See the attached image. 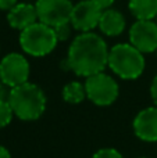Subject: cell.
I'll return each mask as SVG.
<instances>
[{
    "label": "cell",
    "instance_id": "6da1fadb",
    "mask_svg": "<svg viewBox=\"0 0 157 158\" xmlns=\"http://www.w3.org/2000/svg\"><path fill=\"white\" fill-rule=\"evenodd\" d=\"M107 43L95 32H82L72 40L67 53L66 65L78 77H92L108 67Z\"/></svg>",
    "mask_w": 157,
    "mask_h": 158
},
{
    "label": "cell",
    "instance_id": "7a4b0ae2",
    "mask_svg": "<svg viewBox=\"0 0 157 158\" xmlns=\"http://www.w3.org/2000/svg\"><path fill=\"white\" fill-rule=\"evenodd\" d=\"M14 117L21 121H36L46 111L47 98L45 92L35 83L27 82L10 89L7 98Z\"/></svg>",
    "mask_w": 157,
    "mask_h": 158
},
{
    "label": "cell",
    "instance_id": "3957f363",
    "mask_svg": "<svg viewBox=\"0 0 157 158\" xmlns=\"http://www.w3.org/2000/svg\"><path fill=\"white\" fill-rule=\"evenodd\" d=\"M146 60L131 43H118L113 46L108 53V68L121 79L134 81L143 74Z\"/></svg>",
    "mask_w": 157,
    "mask_h": 158
},
{
    "label": "cell",
    "instance_id": "277c9868",
    "mask_svg": "<svg viewBox=\"0 0 157 158\" xmlns=\"http://www.w3.org/2000/svg\"><path fill=\"white\" fill-rule=\"evenodd\" d=\"M58 40L52 27L35 22L19 33V46L25 54L32 57H45L56 49Z\"/></svg>",
    "mask_w": 157,
    "mask_h": 158
},
{
    "label": "cell",
    "instance_id": "5b68a950",
    "mask_svg": "<svg viewBox=\"0 0 157 158\" xmlns=\"http://www.w3.org/2000/svg\"><path fill=\"white\" fill-rule=\"evenodd\" d=\"M83 85L86 90V98H89L95 106L108 107L118 98V83L113 77L104 72L88 77Z\"/></svg>",
    "mask_w": 157,
    "mask_h": 158
},
{
    "label": "cell",
    "instance_id": "8992f818",
    "mask_svg": "<svg viewBox=\"0 0 157 158\" xmlns=\"http://www.w3.org/2000/svg\"><path fill=\"white\" fill-rule=\"evenodd\" d=\"M29 72V63L19 53H8L0 61V81L10 89L27 83Z\"/></svg>",
    "mask_w": 157,
    "mask_h": 158
},
{
    "label": "cell",
    "instance_id": "52a82bcc",
    "mask_svg": "<svg viewBox=\"0 0 157 158\" xmlns=\"http://www.w3.org/2000/svg\"><path fill=\"white\" fill-rule=\"evenodd\" d=\"M35 7L39 22L56 28L70 22L74 4L71 0H36Z\"/></svg>",
    "mask_w": 157,
    "mask_h": 158
},
{
    "label": "cell",
    "instance_id": "ba28073f",
    "mask_svg": "<svg viewBox=\"0 0 157 158\" xmlns=\"http://www.w3.org/2000/svg\"><path fill=\"white\" fill-rule=\"evenodd\" d=\"M103 10H100L92 0H81L74 6L71 14L72 28L75 31L82 32H92L96 27H99V21L102 17Z\"/></svg>",
    "mask_w": 157,
    "mask_h": 158
},
{
    "label": "cell",
    "instance_id": "9c48e42d",
    "mask_svg": "<svg viewBox=\"0 0 157 158\" xmlns=\"http://www.w3.org/2000/svg\"><path fill=\"white\" fill-rule=\"evenodd\" d=\"M129 43L143 54L157 50V22L136 21L129 29Z\"/></svg>",
    "mask_w": 157,
    "mask_h": 158
},
{
    "label": "cell",
    "instance_id": "30bf717a",
    "mask_svg": "<svg viewBox=\"0 0 157 158\" xmlns=\"http://www.w3.org/2000/svg\"><path fill=\"white\" fill-rule=\"evenodd\" d=\"M134 133L139 140L146 143L157 142V106L141 110L134 118Z\"/></svg>",
    "mask_w": 157,
    "mask_h": 158
},
{
    "label": "cell",
    "instance_id": "8fae6325",
    "mask_svg": "<svg viewBox=\"0 0 157 158\" xmlns=\"http://www.w3.org/2000/svg\"><path fill=\"white\" fill-rule=\"evenodd\" d=\"M38 13L35 4L18 3L14 8L7 13V22L11 28L17 31H24L28 27L38 22Z\"/></svg>",
    "mask_w": 157,
    "mask_h": 158
},
{
    "label": "cell",
    "instance_id": "7c38bea8",
    "mask_svg": "<svg viewBox=\"0 0 157 158\" xmlns=\"http://www.w3.org/2000/svg\"><path fill=\"white\" fill-rule=\"evenodd\" d=\"M125 25H127L125 17L118 10L107 8V10H103L97 28L103 35L114 38V36H118L124 32Z\"/></svg>",
    "mask_w": 157,
    "mask_h": 158
},
{
    "label": "cell",
    "instance_id": "4fadbf2b",
    "mask_svg": "<svg viewBox=\"0 0 157 158\" xmlns=\"http://www.w3.org/2000/svg\"><path fill=\"white\" fill-rule=\"evenodd\" d=\"M128 8L136 21H152L157 18V0H129Z\"/></svg>",
    "mask_w": 157,
    "mask_h": 158
},
{
    "label": "cell",
    "instance_id": "5bb4252c",
    "mask_svg": "<svg viewBox=\"0 0 157 158\" xmlns=\"http://www.w3.org/2000/svg\"><path fill=\"white\" fill-rule=\"evenodd\" d=\"M63 100L68 104H79L86 98L85 85L78 81H72L63 87Z\"/></svg>",
    "mask_w": 157,
    "mask_h": 158
},
{
    "label": "cell",
    "instance_id": "9a60e30c",
    "mask_svg": "<svg viewBox=\"0 0 157 158\" xmlns=\"http://www.w3.org/2000/svg\"><path fill=\"white\" fill-rule=\"evenodd\" d=\"M13 117H14V112L11 110L8 101L0 100V129L10 125V122L13 121Z\"/></svg>",
    "mask_w": 157,
    "mask_h": 158
},
{
    "label": "cell",
    "instance_id": "2e32d148",
    "mask_svg": "<svg viewBox=\"0 0 157 158\" xmlns=\"http://www.w3.org/2000/svg\"><path fill=\"white\" fill-rule=\"evenodd\" d=\"M53 29H54V33H56V36H57V40L64 42L71 36V31L74 29V28H72L71 22H67V24H61V25H58V27L53 28Z\"/></svg>",
    "mask_w": 157,
    "mask_h": 158
},
{
    "label": "cell",
    "instance_id": "e0dca14e",
    "mask_svg": "<svg viewBox=\"0 0 157 158\" xmlns=\"http://www.w3.org/2000/svg\"><path fill=\"white\" fill-rule=\"evenodd\" d=\"M92 158H124L121 153H120L117 148L113 147H104V148H100L97 150L96 153L93 154Z\"/></svg>",
    "mask_w": 157,
    "mask_h": 158
},
{
    "label": "cell",
    "instance_id": "ac0fdd59",
    "mask_svg": "<svg viewBox=\"0 0 157 158\" xmlns=\"http://www.w3.org/2000/svg\"><path fill=\"white\" fill-rule=\"evenodd\" d=\"M18 4V0H0V10L2 11H10Z\"/></svg>",
    "mask_w": 157,
    "mask_h": 158
},
{
    "label": "cell",
    "instance_id": "d6986e66",
    "mask_svg": "<svg viewBox=\"0 0 157 158\" xmlns=\"http://www.w3.org/2000/svg\"><path fill=\"white\" fill-rule=\"evenodd\" d=\"M92 2H93L100 10H107V8H111V6H113V3L116 2V0H92Z\"/></svg>",
    "mask_w": 157,
    "mask_h": 158
},
{
    "label": "cell",
    "instance_id": "ffe728a7",
    "mask_svg": "<svg viewBox=\"0 0 157 158\" xmlns=\"http://www.w3.org/2000/svg\"><path fill=\"white\" fill-rule=\"evenodd\" d=\"M150 96H152V100L155 103V106H157V74L153 78L152 85H150Z\"/></svg>",
    "mask_w": 157,
    "mask_h": 158
},
{
    "label": "cell",
    "instance_id": "44dd1931",
    "mask_svg": "<svg viewBox=\"0 0 157 158\" xmlns=\"http://www.w3.org/2000/svg\"><path fill=\"white\" fill-rule=\"evenodd\" d=\"M10 90H7V86L0 81V100H7Z\"/></svg>",
    "mask_w": 157,
    "mask_h": 158
},
{
    "label": "cell",
    "instance_id": "7402d4cb",
    "mask_svg": "<svg viewBox=\"0 0 157 158\" xmlns=\"http://www.w3.org/2000/svg\"><path fill=\"white\" fill-rule=\"evenodd\" d=\"M0 158H11V154L7 147L0 144Z\"/></svg>",
    "mask_w": 157,
    "mask_h": 158
},
{
    "label": "cell",
    "instance_id": "603a6c76",
    "mask_svg": "<svg viewBox=\"0 0 157 158\" xmlns=\"http://www.w3.org/2000/svg\"><path fill=\"white\" fill-rule=\"evenodd\" d=\"M139 158H147V157H139Z\"/></svg>",
    "mask_w": 157,
    "mask_h": 158
},
{
    "label": "cell",
    "instance_id": "cb8c5ba5",
    "mask_svg": "<svg viewBox=\"0 0 157 158\" xmlns=\"http://www.w3.org/2000/svg\"><path fill=\"white\" fill-rule=\"evenodd\" d=\"M156 54H157V50H156Z\"/></svg>",
    "mask_w": 157,
    "mask_h": 158
},
{
    "label": "cell",
    "instance_id": "d4e9b609",
    "mask_svg": "<svg viewBox=\"0 0 157 158\" xmlns=\"http://www.w3.org/2000/svg\"><path fill=\"white\" fill-rule=\"evenodd\" d=\"M156 22H157V18H156Z\"/></svg>",
    "mask_w": 157,
    "mask_h": 158
}]
</instances>
